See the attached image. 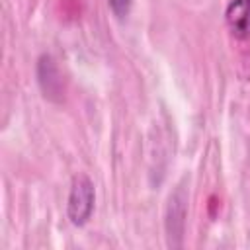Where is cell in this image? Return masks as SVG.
I'll return each mask as SVG.
<instances>
[{
	"label": "cell",
	"instance_id": "3957f363",
	"mask_svg": "<svg viewBox=\"0 0 250 250\" xmlns=\"http://www.w3.org/2000/svg\"><path fill=\"white\" fill-rule=\"evenodd\" d=\"M107 2H109L111 10H113V14H115L117 18H123V16H127V14H129L131 0H107Z\"/></svg>",
	"mask_w": 250,
	"mask_h": 250
},
{
	"label": "cell",
	"instance_id": "6da1fadb",
	"mask_svg": "<svg viewBox=\"0 0 250 250\" xmlns=\"http://www.w3.org/2000/svg\"><path fill=\"white\" fill-rule=\"evenodd\" d=\"M94 201H96V189L94 182L86 174H78L72 178L70 191H68V203H66V213L72 225L82 227L88 223L94 211Z\"/></svg>",
	"mask_w": 250,
	"mask_h": 250
},
{
	"label": "cell",
	"instance_id": "7a4b0ae2",
	"mask_svg": "<svg viewBox=\"0 0 250 250\" xmlns=\"http://www.w3.org/2000/svg\"><path fill=\"white\" fill-rule=\"evenodd\" d=\"M225 20L236 39L250 37V0H230L225 12Z\"/></svg>",
	"mask_w": 250,
	"mask_h": 250
}]
</instances>
